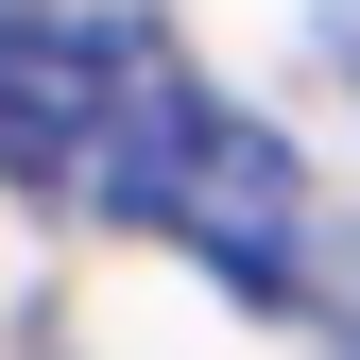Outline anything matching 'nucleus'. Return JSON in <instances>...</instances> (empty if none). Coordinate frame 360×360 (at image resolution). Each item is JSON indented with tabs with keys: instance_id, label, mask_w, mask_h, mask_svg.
I'll return each instance as SVG.
<instances>
[{
	"instance_id": "f257e3e1",
	"label": "nucleus",
	"mask_w": 360,
	"mask_h": 360,
	"mask_svg": "<svg viewBox=\"0 0 360 360\" xmlns=\"http://www.w3.org/2000/svg\"><path fill=\"white\" fill-rule=\"evenodd\" d=\"M86 206H120L138 240H189L223 292H257L275 309L292 275V240H309V172L275 155V120H240V103H206L189 69H138V103L103 120V155H86Z\"/></svg>"
},
{
	"instance_id": "f03ea898",
	"label": "nucleus",
	"mask_w": 360,
	"mask_h": 360,
	"mask_svg": "<svg viewBox=\"0 0 360 360\" xmlns=\"http://www.w3.org/2000/svg\"><path fill=\"white\" fill-rule=\"evenodd\" d=\"M172 52L155 18H18L0 0V172L18 189H86L103 120L138 103V69Z\"/></svg>"
},
{
	"instance_id": "7ed1b4c3",
	"label": "nucleus",
	"mask_w": 360,
	"mask_h": 360,
	"mask_svg": "<svg viewBox=\"0 0 360 360\" xmlns=\"http://www.w3.org/2000/svg\"><path fill=\"white\" fill-rule=\"evenodd\" d=\"M275 309H309V326H326V360H360V223H309L292 275H275Z\"/></svg>"
}]
</instances>
